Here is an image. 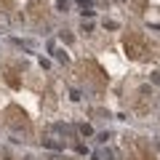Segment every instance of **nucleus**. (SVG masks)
I'll list each match as a JSON object with an SVG mask.
<instances>
[{"label": "nucleus", "mask_w": 160, "mask_h": 160, "mask_svg": "<svg viewBox=\"0 0 160 160\" xmlns=\"http://www.w3.org/2000/svg\"><path fill=\"white\" fill-rule=\"evenodd\" d=\"M123 48H126V56L133 59V62H149L155 56V46L136 29H128L123 35Z\"/></svg>", "instance_id": "f257e3e1"}, {"label": "nucleus", "mask_w": 160, "mask_h": 160, "mask_svg": "<svg viewBox=\"0 0 160 160\" xmlns=\"http://www.w3.org/2000/svg\"><path fill=\"white\" fill-rule=\"evenodd\" d=\"M78 75H80V80H86L88 86L99 88V91H102V88L109 83L107 75H104V69L99 67L96 62H80V64H78Z\"/></svg>", "instance_id": "f03ea898"}, {"label": "nucleus", "mask_w": 160, "mask_h": 160, "mask_svg": "<svg viewBox=\"0 0 160 160\" xmlns=\"http://www.w3.org/2000/svg\"><path fill=\"white\" fill-rule=\"evenodd\" d=\"M3 123H6L11 131H16V133H29L32 131V123H29V118H27V112H24L22 107H16V104H11V107L6 109V115H3Z\"/></svg>", "instance_id": "7ed1b4c3"}, {"label": "nucleus", "mask_w": 160, "mask_h": 160, "mask_svg": "<svg viewBox=\"0 0 160 160\" xmlns=\"http://www.w3.org/2000/svg\"><path fill=\"white\" fill-rule=\"evenodd\" d=\"M128 160H155L152 152H149V147L142 142V139H136V142L131 144V152H128Z\"/></svg>", "instance_id": "20e7f679"}, {"label": "nucleus", "mask_w": 160, "mask_h": 160, "mask_svg": "<svg viewBox=\"0 0 160 160\" xmlns=\"http://www.w3.org/2000/svg\"><path fill=\"white\" fill-rule=\"evenodd\" d=\"M29 19L32 22H40V19L46 16V0H29Z\"/></svg>", "instance_id": "39448f33"}, {"label": "nucleus", "mask_w": 160, "mask_h": 160, "mask_svg": "<svg viewBox=\"0 0 160 160\" xmlns=\"http://www.w3.org/2000/svg\"><path fill=\"white\" fill-rule=\"evenodd\" d=\"M6 83L11 88H19L22 86V78H19V69L16 67H6Z\"/></svg>", "instance_id": "423d86ee"}, {"label": "nucleus", "mask_w": 160, "mask_h": 160, "mask_svg": "<svg viewBox=\"0 0 160 160\" xmlns=\"http://www.w3.org/2000/svg\"><path fill=\"white\" fill-rule=\"evenodd\" d=\"M13 11V0H0V13H11Z\"/></svg>", "instance_id": "0eeeda50"}, {"label": "nucleus", "mask_w": 160, "mask_h": 160, "mask_svg": "<svg viewBox=\"0 0 160 160\" xmlns=\"http://www.w3.org/2000/svg\"><path fill=\"white\" fill-rule=\"evenodd\" d=\"M144 6H147V0H133V8H136V13H142Z\"/></svg>", "instance_id": "6e6552de"}]
</instances>
